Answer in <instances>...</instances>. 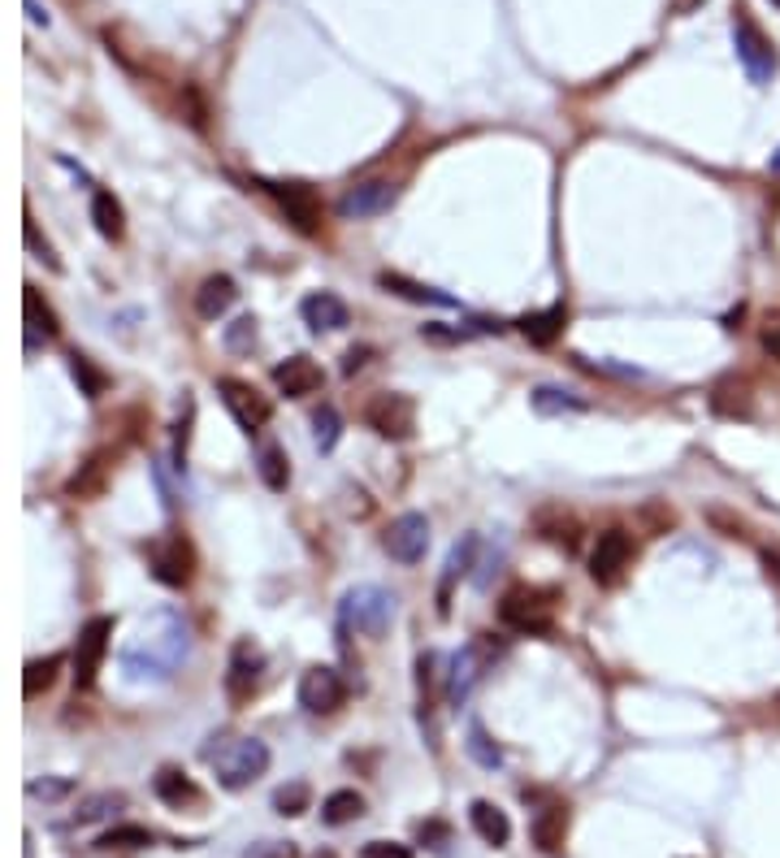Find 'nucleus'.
Instances as JSON below:
<instances>
[{
  "label": "nucleus",
  "instance_id": "35",
  "mask_svg": "<svg viewBox=\"0 0 780 858\" xmlns=\"http://www.w3.org/2000/svg\"><path fill=\"white\" fill-rule=\"evenodd\" d=\"M70 374H74V382H78V391H83L87 400H100V395L109 391V374L96 369L83 352H70Z\"/></svg>",
  "mask_w": 780,
  "mask_h": 858
},
{
  "label": "nucleus",
  "instance_id": "30",
  "mask_svg": "<svg viewBox=\"0 0 780 858\" xmlns=\"http://www.w3.org/2000/svg\"><path fill=\"white\" fill-rule=\"evenodd\" d=\"M529 404H533V413H538V417L586 413V400H581V395H573V391H564V387H538V391L529 395Z\"/></svg>",
  "mask_w": 780,
  "mask_h": 858
},
{
  "label": "nucleus",
  "instance_id": "39",
  "mask_svg": "<svg viewBox=\"0 0 780 858\" xmlns=\"http://www.w3.org/2000/svg\"><path fill=\"white\" fill-rule=\"evenodd\" d=\"M309 785L304 781H291V785H282L278 794H274V807H278V816H304L309 811Z\"/></svg>",
  "mask_w": 780,
  "mask_h": 858
},
{
  "label": "nucleus",
  "instance_id": "1",
  "mask_svg": "<svg viewBox=\"0 0 780 858\" xmlns=\"http://www.w3.org/2000/svg\"><path fill=\"white\" fill-rule=\"evenodd\" d=\"M191 655V629L178 611L161 607L139 620L135 638L122 646V672L130 681H169Z\"/></svg>",
  "mask_w": 780,
  "mask_h": 858
},
{
  "label": "nucleus",
  "instance_id": "7",
  "mask_svg": "<svg viewBox=\"0 0 780 858\" xmlns=\"http://www.w3.org/2000/svg\"><path fill=\"white\" fill-rule=\"evenodd\" d=\"M633 555H638V546H633V538L625 529H603L599 542H594V551H590V577L612 590L633 568Z\"/></svg>",
  "mask_w": 780,
  "mask_h": 858
},
{
  "label": "nucleus",
  "instance_id": "27",
  "mask_svg": "<svg viewBox=\"0 0 780 858\" xmlns=\"http://www.w3.org/2000/svg\"><path fill=\"white\" fill-rule=\"evenodd\" d=\"M529 833H533V846H538L542 855H555V850L564 846V837H568V811H564V807L538 811L533 824H529Z\"/></svg>",
  "mask_w": 780,
  "mask_h": 858
},
{
  "label": "nucleus",
  "instance_id": "31",
  "mask_svg": "<svg viewBox=\"0 0 780 858\" xmlns=\"http://www.w3.org/2000/svg\"><path fill=\"white\" fill-rule=\"evenodd\" d=\"M256 468H261V481H265L274 494H282V490L291 485V459H287V451H282L278 442H265V446H261Z\"/></svg>",
  "mask_w": 780,
  "mask_h": 858
},
{
  "label": "nucleus",
  "instance_id": "22",
  "mask_svg": "<svg viewBox=\"0 0 780 858\" xmlns=\"http://www.w3.org/2000/svg\"><path fill=\"white\" fill-rule=\"evenodd\" d=\"M235 300H239L235 278H230V274H213V278H204L200 291H196V313H200L204 321H217L222 313H230Z\"/></svg>",
  "mask_w": 780,
  "mask_h": 858
},
{
  "label": "nucleus",
  "instance_id": "6",
  "mask_svg": "<svg viewBox=\"0 0 780 858\" xmlns=\"http://www.w3.org/2000/svg\"><path fill=\"white\" fill-rule=\"evenodd\" d=\"M733 48H738V61L746 65L751 83H768L777 74V52H772V39L755 26V17L746 9H738L733 17Z\"/></svg>",
  "mask_w": 780,
  "mask_h": 858
},
{
  "label": "nucleus",
  "instance_id": "12",
  "mask_svg": "<svg viewBox=\"0 0 780 858\" xmlns=\"http://www.w3.org/2000/svg\"><path fill=\"white\" fill-rule=\"evenodd\" d=\"M394 200H399V187H394V182H387V178H365V182H356V187H348V191L339 195V217H348V222H369V217L390 213Z\"/></svg>",
  "mask_w": 780,
  "mask_h": 858
},
{
  "label": "nucleus",
  "instance_id": "26",
  "mask_svg": "<svg viewBox=\"0 0 780 858\" xmlns=\"http://www.w3.org/2000/svg\"><path fill=\"white\" fill-rule=\"evenodd\" d=\"M91 222H96L100 239L117 243V239L126 235V209H122V200H117L113 191H96V195H91Z\"/></svg>",
  "mask_w": 780,
  "mask_h": 858
},
{
  "label": "nucleus",
  "instance_id": "34",
  "mask_svg": "<svg viewBox=\"0 0 780 858\" xmlns=\"http://www.w3.org/2000/svg\"><path fill=\"white\" fill-rule=\"evenodd\" d=\"M122 807H126V794H117V790H104V794H91V798H83L70 824H74V829H83V824L109 820V816H113V811H122Z\"/></svg>",
  "mask_w": 780,
  "mask_h": 858
},
{
  "label": "nucleus",
  "instance_id": "15",
  "mask_svg": "<svg viewBox=\"0 0 780 858\" xmlns=\"http://www.w3.org/2000/svg\"><path fill=\"white\" fill-rule=\"evenodd\" d=\"M261 668H265V659H261V651H256L252 642H239V646L230 651V668H226V698H230L235 707H243V703L256 694V685H261Z\"/></svg>",
  "mask_w": 780,
  "mask_h": 858
},
{
  "label": "nucleus",
  "instance_id": "45",
  "mask_svg": "<svg viewBox=\"0 0 780 858\" xmlns=\"http://www.w3.org/2000/svg\"><path fill=\"white\" fill-rule=\"evenodd\" d=\"M22 235H26V248H30V252H39V256L56 269V256H52V248L39 239V226H35V217H30V213H26V222H22Z\"/></svg>",
  "mask_w": 780,
  "mask_h": 858
},
{
  "label": "nucleus",
  "instance_id": "14",
  "mask_svg": "<svg viewBox=\"0 0 780 858\" xmlns=\"http://www.w3.org/2000/svg\"><path fill=\"white\" fill-rule=\"evenodd\" d=\"M269 191L300 235H322V195L309 182H274Z\"/></svg>",
  "mask_w": 780,
  "mask_h": 858
},
{
  "label": "nucleus",
  "instance_id": "29",
  "mask_svg": "<svg viewBox=\"0 0 780 858\" xmlns=\"http://www.w3.org/2000/svg\"><path fill=\"white\" fill-rule=\"evenodd\" d=\"M152 790H156V798L165 803V807H187V803H200V790L178 772V768H161L156 777H152Z\"/></svg>",
  "mask_w": 780,
  "mask_h": 858
},
{
  "label": "nucleus",
  "instance_id": "23",
  "mask_svg": "<svg viewBox=\"0 0 780 858\" xmlns=\"http://www.w3.org/2000/svg\"><path fill=\"white\" fill-rule=\"evenodd\" d=\"M477 533H464L455 546H451V555H446V568H442V585H438V611L446 616L451 611V585L460 581V577H468V568H473V555H477Z\"/></svg>",
  "mask_w": 780,
  "mask_h": 858
},
{
  "label": "nucleus",
  "instance_id": "33",
  "mask_svg": "<svg viewBox=\"0 0 780 858\" xmlns=\"http://www.w3.org/2000/svg\"><path fill=\"white\" fill-rule=\"evenodd\" d=\"M712 413L716 417H751V391H746V382H720L716 391H712Z\"/></svg>",
  "mask_w": 780,
  "mask_h": 858
},
{
  "label": "nucleus",
  "instance_id": "51",
  "mask_svg": "<svg viewBox=\"0 0 780 858\" xmlns=\"http://www.w3.org/2000/svg\"><path fill=\"white\" fill-rule=\"evenodd\" d=\"M764 568H768V577L780 585V551H764Z\"/></svg>",
  "mask_w": 780,
  "mask_h": 858
},
{
  "label": "nucleus",
  "instance_id": "49",
  "mask_svg": "<svg viewBox=\"0 0 780 858\" xmlns=\"http://www.w3.org/2000/svg\"><path fill=\"white\" fill-rule=\"evenodd\" d=\"M369 356H374V348H352L348 356H343V374L352 378V374H361L365 365H369Z\"/></svg>",
  "mask_w": 780,
  "mask_h": 858
},
{
  "label": "nucleus",
  "instance_id": "41",
  "mask_svg": "<svg viewBox=\"0 0 780 858\" xmlns=\"http://www.w3.org/2000/svg\"><path fill=\"white\" fill-rule=\"evenodd\" d=\"M191 421H196V400L183 395V413H178V426H174V459L178 468L187 464V446H191Z\"/></svg>",
  "mask_w": 780,
  "mask_h": 858
},
{
  "label": "nucleus",
  "instance_id": "50",
  "mask_svg": "<svg viewBox=\"0 0 780 858\" xmlns=\"http://www.w3.org/2000/svg\"><path fill=\"white\" fill-rule=\"evenodd\" d=\"M22 4H26V17H30L35 26H48V13L39 9V0H22Z\"/></svg>",
  "mask_w": 780,
  "mask_h": 858
},
{
  "label": "nucleus",
  "instance_id": "16",
  "mask_svg": "<svg viewBox=\"0 0 780 858\" xmlns=\"http://www.w3.org/2000/svg\"><path fill=\"white\" fill-rule=\"evenodd\" d=\"M274 387L287 395V400H309L326 387V374L313 356H287L282 365H274Z\"/></svg>",
  "mask_w": 780,
  "mask_h": 858
},
{
  "label": "nucleus",
  "instance_id": "46",
  "mask_svg": "<svg viewBox=\"0 0 780 858\" xmlns=\"http://www.w3.org/2000/svg\"><path fill=\"white\" fill-rule=\"evenodd\" d=\"M759 343H764V352H768L772 361H780V313L764 321V330H759Z\"/></svg>",
  "mask_w": 780,
  "mask_h": 858
},
{
  "label": "nucleus",
  "instance_id": "2",
  "mask_svg": "<svg viewBox=\"0 0 780 858\" xmlns=\"http://www.w3.org/2000/svg\"><path fill=\"white\" fill-rule=\"evenodd\" d=\"M499 620L512 633H551L555 629V594L542 585H512L499 603Z\"/></svg>",
  "mask_w": 780,
  "mask_h": 858
},
{
  "label": "nucleus",
  "instance_id": "36",
  "mask_svg": "<svg viewBox=\"0 0 780 858\" xmlns=\"http://www.w3.org/2000/svg\"><path fill=\"white\" fill-rule=\"evenodd\" d=\"M56 672H61V655L30 659V664H26V672H22V694H26V698H39V694L56 681Z\"/></svg>",
  "mask_w": 780,
  "mask_h": 858
},
{
  "label": "nucleus",
  "instance_id": "8",
  "mask_svg": "<svg viewBox=\"0 0 780 858\" xmlns=\"http://www.w3.org/2000/svg\"><path fill=\"white\" fill-rule=\"evenodd\" d=\"M109 646H113V616H91L78 633V646H74V690L96 685V672H100V659L109 655Z\"/></svg>",
  "mask_w": 780,
  "mask_h": 858
},
{
  "label": "nucleus",
  "instance_id": "48",
  "mask_svg": "<svg viewBox=\"0 0 780 858\" xmlns=\"http://www.w3.org/2000/svg\"><path fill=\"white\" fill-rule=\"evenodd\" d=\"M420 339H429V343H460V339H468V330H442V326H425V330H420Z\"/></svg>",
  "mask_w": 780,
  "mask_h": 858
},
{
  "label": "nucleus",
  "instance_id": "3",
  "mask_svg": "<svg viewBox=\"0 0 780 858\" xmlns=\"http://www.w3.org/2000/svg\"><path fill=\"white\" fill-rule=\"evenodd\" d=\"M209 759H213V772L226 790H248L252 781H261L269 772V746L261 737H235Z\"/></svg>",
  "mask_w": 780,
  "mask_h": 858
},
{
  "label": "nucleus",
  "instance_id": "4",
  "mask_svg": "<svg viewBox=\"0 0 780 858\" xmlns=\"http://www.w3.org/2000/svg\"><path fill=\"white\" fill-rule=\"evenodd\" d=\"M339 616H343L348 629H356L365 638H382L390 629V620H394V594H387L382 585H369V581L352 585L343 594V603H339Z\"/></svg>",
  "mask_w": 780,
  "mask_h": 858
},
{
  "label": "nucleus",
  "instance_id": "19",
  "mask_svg": "<svg viewBox=\"0 0 780 858\" xmlns=\"http://www.w3.org/2000/svg\"><path fill=\"white\" fill-rule=\"evenodd\" d=\"M300 313H304V326H309L313 335H330V330L352 326V313H348V304H343L335 291H313V295L300 304Z\"/></svg>",
  "mask_w": 780,
  "mask_h": 858
},
{
  "label": "nucleus",
  "instance_id": "40",
  "mask_svg": "<svg viewBox=\"0 0 780 858\" xmlns=\"http://www.w3.org/2000/svg\"><path fill=\"white\" fill-rule=\"evenodd\" d=\"M468 755H473L481 768H499V764H503L499 746L486 737V729H481V724H468Z\"/></svg>",
  "mask_w": 780,
  "mask_h": 858
},
{
  "label": "nucleus",
  "instance_id": "9",
  "mask_svg": "<svg viewBox=\"0 0 780 858\" xmlns=\"http://www.w3.org/2000/svg\"><path fill=\"white\" fill-rule=\"evenodd\" d=\"M217 395H222V404H226V413L235 417V426L243 429V433H256V429L269 426V417H274V408H269V400L252 387V382H243V378H217Z\"/></svg>",
  "mask_w": 780,
  "mask_h": 858
},
{
  "label": "nucleus",
  "instance_id": "11",
  "mask_svg": "<svg viewBox=\"0 0 780 858\" xmlns=\"http://www.w3.org/2000/svg\"><path fill=\"white\" fill-rule=\"evenodd\" d=\"M295 698H300V707H304L309 716H330V711H339V707H343V698H348V681L339 677V668L317 664V668H309V672L300 677Z\"/></svg>",
  "mask_w": 780,
  "mask_h": 858
},
{
  "label": "nucleus",
  "instance_id": "53",
  "mask_svg": "<svg viewBox=\"0 0 780 858\" xmlns=\"http://www.w3.org/2000/svg\"><path fill=\"white\" fill-rule=\"evenodd\" d=\"M777 4H780V0H777Z\"/></svg>",
  "mask_w": 780,
  "mask_h": 858
},
{
  "label": "nucleus",
  "instance_id": "17",
  "mask_svg": "<svg viewBox=\"0 0 780 858\" xmlns=\"http://www.w3.org/2000/svg\"><path fill=\"white\" fill-rule=\"evenodd\" d=\"M481 677H486V655H481V646L455 651V655H451V668H446V703H451V707H464L468 694L481 685Z\"/></svg>",
  "mask_w": 780,
  "mask_h": 858
},
{
  "label": "nucleus",
  "instance_id": "20",
  "mask_svg": "<svg viewBox=\"0 0 780 858\" xmlns=\"http://www.w3.org/2000/svg\"><path fill=\"white\" fill-rule=\"evenodd\" d=\"M109 472H113V451H91L87 464H78V472L65 485L70 499H100L109 485Z\"/></svg>",
  "mask_w": 780,
  "mask_h": 858
},
{
  "label": "nucleus",
  "instance_id": "24",
  "mask_svg": "<svg viewBox=\"0 0 780 858\" xmlns=\"http://www.w3.org/2000/svg\"><path fill=\"white\" fill-rule=\"evenodd\" d=\"M468 820H473V833H477L486 846H507V842H512V820H507V811H499L494 803L477 798V803L468 807Z\"/></svg>",
  "mask_w": 780,
  "mask_h": 858
},
{
  "label": "nucleus",
  "instance_id": "25",
  "mask_svg": "<svg viewBox=\"0 0 780 858\" xmlns=\"http://www.w3.org/2000/svg\"><path fill=\"white\" fill-rule=\"evenodd\" d=\"M564 321H568V308H564V304H551V308H542V313L520 317V335H525L533 348H551V343L564 335Z\"/></svg>",
  "mask_w": 780,
  "mask_h": 858
},
{
  "label": "nucleus",
  "instance_id": "5",
  "mask_svg": "<svg viewBox=\"0 0 780 858\" xmlns=\"http://www.w3.org/2000/svg\"><path fill=\"white\" fill-rule=\"evenodd\" d=\"M148 564H152V577L169 590H183L191 577H196V546L183 538V533H161L152 546H148Z\"/></svg>",
  "mask_w": 780,
  "mask_h": 858
},
{
  "label": "nucleus",
  "instance_id": "28",
  "mask_svg": "<svg viewBox=\"0 0 780 858\" xmlns=\"http://www.w3.org/2000/svg\"><path fill=\"white\" fill-rule=\"evenodd\" d=\"M378 282L387 287L390 295H399V300L429 304V308H455V300H451L446 291H433V287H425V282H412V278H403V274H382Z\"/></svg>",
  "mask_w": 780,
  "mask_h": 858
},
{
  "label": "nucleus",
  "instance_id": "42",
  "mask_svg": "<svg viewBox=\"0 0 780 858\" xmlns=\"http://www.w3.org/2000/svg\"><path fill=\"white\" fill-rule=\"evenodd\" d=\"M65 794H74V781L70 777H56V781H26V798H43V803H56V798H65Z\"/></svg>",
  "mask_w": 780,
  "mask_h": 858
},
{
  "label": "nucleus",
  "instance_id": "47",
  "mask_svg": "<svg viewBox=\"0 0 780 858\" xmlns=\"http://www.w3.org/2000/svg\"><path fill=\"white\" fill-rule=\"evenodd\" d=\"M361 858H412V850L399 846V842H369V846L361 850Z\"/></svg>",
  "mask_w": 780,
  "mask_h": 858
},
{
  "label": "nucleus",
  "instance_id": "52",
  "mask_svg": "<svg viewBox=\"0 0 780 858\" xmlns=\"http://www.w3.org/2000/svg\"><path fill=\"white\" fill-rule=\"evenodd\" d=\"M772 174H780V152L772 156Z\"/></svg>",
  "mask_w": 780,
  "mask_h": 858
},
{
  "label": "nucleus",
  "instance_id": "10",
  "mask_svg": "<svg viewBox=\"0 0 780 858\" xmlns=\"http://www.w3.org/2000/svg\"><path fill=\"white\" fill-rule=\"evenodd\" d=\"M365 426L390 438V442H403V438L416 433V404L407 395H399V391H382V395H374L365 404Z\"/></svg>",
  "mask_w": 780,
  "mask_h": 858
},
{
  "label": "nucleus",
  "instance_id": "38",
  "mask_svg": "<svg viewBox=\"0 0 780 858\" xmlns=\"http://www.w3.org/2000/svg\"><path fill=\"white\" fill-rule=\"evenodd\" d=\"M313 438H317V451H335V446H339L343 421H339V413H335L330 404H322V408L313 413Z\"/></svg>",
  "mask_w": 780,
  "mask_h": 858
},
{
  "label": "nucleus",
  "instance_id": "32",
  "mask_svg": "<svg viewBox=\"0 0 780 858\" xmlns=\"http://www.w3.org/2000/svg\"><path fill=\"white\" fill-rule=\"evenodd\" d=\"M361 816H365V798H361L356 790H335V794L322 803V820H326L330 829L352 824V820H361Z\"/></svg>",
  "mask_w": 780,
  "mask_h": 858
},
{
  "label": "nucleus",
  "instance_id": "13",
  "mask_svg": "<svg viewBox=\"0 0 780 858\" xmlns=\"http://www.w3.org/2000/svg\"><path fill=\"white\" fill-rule=\"evenodd\" d=\"M382 546H387L390 559H399V564H420L425 551H429V520L420 512L394 516L387 525V533H382Z\"/></svg>",
  "mask_w": 780,
  "mask_h": 858
},
{
  "label": "nucleus",
  "instance_id": "18",
  "mask_svg": "<svg viewBox=\"0 0 780 858\" xmlns=\"http://www.w3.org/2000/svg\"><path fill=\"white\" fill-rule=\"evenodd\" d=\"M533 529H538V538H542V542L559 546L564 555H573V551L581 546V520H577L568 507H559V503L542 507V512L533 516Z\"/></svg>",
  "mask_w": 780,
  "mask_h": 858
},
{
  "label": "nucleus",
  "instance_id": "43",
  "mask_svg": "<svg viewBox=\"0 0 780 858\" xmlns=\"http://www.w3.org/2000/svg\"><path fill=\"white\" fill-rule=\"evenodd\" d=\"M256 343V317L248 313V317H239L235 326H226V348L230 352H248Z\"/></svg>",
  "mask_w": 780,
  "mask_h": 858
},
{
  "label": "nucleus",
  "instance_id": "21",
  "mask_svg": "<svg viewBox=\"0 0 780 858\" xmlns=\"http://www.w3.org/2000/svg\"><path fill=\"white\" fill-rule=\"evenodd\" d=\"M22 317H26V352H35L39 335H43V339L61 335V321H56V313L48 308V300H43L35 287H22Z\"/></svg>",
  "mask_w": 780,
  "mask_h": 858
},
{
  "label": "nucleus",
  "instance_id": "44",
  "mask_svg": "<svg viewBox=\"0 0 780 858\" xmlns=\"http://www.w3.org/2000/svg\"><path fill=\"white\" fill-rule=\"evenodd\" d=\"M183 104H187V122H191L196 130H204V117H209V104H204V96H200V87H183Z\"/></svg>",
  "mask_w": 780,
  "mask_h": 858
},
{
  "label": "nucleus",
  "instance_id": "37",
  "mask_svg": "<svg viewBox=\"0 0 780 858\" xmlns=\"http://www.w3.org/2000/svg\"><path fill=\"white\" fill-rule=\"evenodd\" d=\"M143 846H152V833L143 824H117L96 837V850H143Z\"/></svg>",
  "mask_w": 780,
  "mask_h": 858
}]
</instances>
